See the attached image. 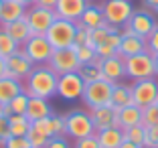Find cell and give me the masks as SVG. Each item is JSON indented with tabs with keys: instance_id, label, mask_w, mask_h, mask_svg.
<instances>
[{
	"instance_id": "6da1fadb",
	"label": "cell",
	"mask_w": 158,
	"mask_h": 148,
	"mask_svg": "<svg viewBox=\"0 0 158 148\" xmlns=\"http://www.w3.org/2000/svg\"><path fill=\"white\" fill-rule=\"evenodd\" d=\"M57 81H59V75L49 63L35 65L33 71L24 79V91L31 97L51 99L53 95H57Z\"/></svg>"
},
{
	"instance_id": "7a4b0ae2",
	"label": "cell",
	"mask_w": 158,
	"mask_h": 148,
	"mask_svg": "<svg viewBox=\"0 0 158 148\" xmlns=\"http://www.w3.org/2000/svg\"><path fill=\"white\" fill-rule=\"evenodd\" d=\"M65 136H69L73 140L95 136V128H93V122L89 118V112H85V110L67 112L65 114Z\"/></svg>"
},
{
	"instance_id": "3957f363",
	"label": "cell",
	"mask_w": 158,
	"mask_h": 148,
	"mask_svg": "<svg viewBox=\"0 0 158 148\" xmlns=\"http://www.w3.org/2000/svg\"><path fill=\"white\" fill-rule=\"evenodd\" d=\"M124 61H126V77H130L132 81L156 77L154 57H152V53H150V51L132 55V57H128V59H124Z\"/></svg>"
},
{
	"instance_id": "277c9868",
	"label": "cell",
	"mask_w": 158,
	"mask_h": 148,
	"mask_svg": "<svg viewBox=\"0 0 158 148\" xmlns=\"http://www.w3.org/2000/svg\"><path fill=\"white\" fill-rule=\"evenodd\" d=\"M75 31H77V24L75 23L65 20V19H57L49 27L45 37H47V41L51 43L53 49H67V47H73Z\"/></svg>"
},
{
	"instance_id": "5b68a950",
	"label": "cell",
	"mask_w": 158,
	"mask_h": 148,
	"mask_svg": "<svg viewBox=\"0 0 158 148\" xmlns=\"http://www.w3.org/2000/svg\"><path fill=\"white\" fill-rule=\"evenodd\" d=\"M102 12L110 27L122 28L124 24H128L130 16L134 14V6L130 0H106L102 4Z\"/></svg>"
},
{
	"instance_id": "8992f818",
	"label": "cell",
	"mask_w": 158,
	"mask_h": 148,
	"mask_svg": "<svg viewBox=\"0 0 158 148\" xmlns=\"http://www.w3.org/2000/svg\"><path fill=\"white\" fill-rule=\"evenodd\" d=\"M116 83H110L106 79H98V81H91V83H85L83 89V104L91 110V108H99V106H110V99H112V89Z\"/></svg>"
},
{
	"instance_id": "52a82bcc",
	"label": "cell",
	"mask_w": 158,
	"mask_h": 148,
	"mask_svg": "<svg viewBox=\"0 0 158 148\" xmlns=\"http://www.w3.org/2000/svg\"><path fill=\"white\" fill-rule=\"evenodd\" d=\"M24 20L31 27V35H47L49 27L57 20V14L53 8H43V6H31L27 8Z\"/></svg>"
},
{
	"instance_id": "ba28073f",
	"label": "cell",
	"mask_w": 158,
	"mask_h": 148,
	"mask_svg": "<svg viewBox=\"0 0 158 148\" xmlns=\"http://www.w3.org/2000/svg\"><path fill=\"white\" fill-rule=\"evenodd\" d=\"M132 87V99H134V106L138 108H148L152 104L158 102V81L154 77L150 79H138L130 85Z\"/></svg>"
},
{
	"instance_id": "9c48e42d",
	"label": "cell",
	"mask_w": 158,
	"mask_h": 148,
	"mask_svg": "<svg viewBox=\"0 0 158 148\" xmlns=\"http://www.w3.org/2000/svg\"><path fill=\"white\" fill-rule=\"evenodd\" d=\"M20 49L27 53V57L33 61L35 65L49 63V59H51L53 51H55V49L51 47V43L47 41L45 35H33V37L28 39V41L24 43Z\"/></svg>"
},
{
	"instance_id": "30bf717a",
	"label": "cell",
	"mask_w": 158,
	"mask_h": 148,
	"mask_svg": "<svg viewBox=\"0 0 158 148\" xmlns=\"http://www.w3.org/2000/svg\"><path fill=\"white\" fill-rule=\"evenodd\" d=\"M49 65L57 71V75H65V73H77L79 69V59L75 53V47H67V49H55L49 59Z\"/></svg>"
},
{
	"instance_id": "8fae6325",
	"label": "cell",
	"mask_w": 158,
	"mask_h": 148,
	"mask_svg": "<svg viewBox=\"0 0 158 148\" xmlns=\"http://www.w3.org/2000/svg\"><path fill=\"white\" fill-rule=\"evenodd\" d=\"M85 89V81L79 77V73H65L59 75V81H57V95L65 102H75L83 95Z\"/></svg>"
},
{
	"instance_id": "7c38bea8",
	"label": "cell",
	"mask_w": 158,
	"mask_h": 148,
	"mask_svg": "<svg viewBox=\"0 0 158 148\" xmlns=\"http://www.w3.org/2000/svg\"><path fill=\"white\" fill-rule=\"evenodd\" d=\"M156 24L158 23H156L154 12H150V10H134V14L130 16L128 24H124V27H128L136 37L146 41V39L150 37V32L156 28Z\"/></svg>"
},
{
	"instance_id": "4fadbf2b",
	"label": "cell",
	"mask_w": 158,
	"mask_h": 148,
	"mask_svg": "<svg viewBox=\"0 0 158 148\" xmlns=\"http://www.w3.org/2000/svg\"><path fill=\"white\" fill-rule=\"evenodd\" d=\"M6 67H8V71H6V77L23 81V79H27V75L33 71L35 63L27 57V53H24L23 49H19L14 55H10L8 59H6Z\"/></svg>"
},
{
	"instance_id": "5bb4252c",
	"label": "cell",
	"mask_w": 158,
	"mask_h": 148,
	"mask_svg": "<svg viewBox=\"0 0 158 148\" xmlns=\"http://www.w3.org/2000/svg\"><path fill=\"white\" fill-rule=\"evenodd\" d=\"M120 32H122V41H120V47H118V55H120L122 59H128V57H132V55L148 51V49H146V41L136 37L128 27H122Z\"/></svg>"
},
{
	"instance_id": "9a60e30c",
	"label": "cell",
	"mask_w": 158,
	"mask_h": 148,
	"mask_svg": "<svg viewBox=\"0 0 158 148\" xmlns=\"http://www.w3.org/2000/svg\"><path fill=\"white\" fill-rule=\"evenodd\" d=\"M99 69H102V79H106L110 83H120L126 77V61L120 55L99 59Z\"/></svg>"
},
{
	"instance_id": "2e32d148",
	"label": "cell",
	"mask_w": 158,
	"mask_h": 148,
	"mask_svg": "<svg viewBox=\"0 0 158 148\" xmlns=\"http://www.w3.org/2000/svg\"><path fill=\"white\" fill-rule=\"evenodd\" d=\"M87 4H89L87 0H57V4L53 10H55L57 19H65V20H71V23H77Z\"/></svg>"
},
{
	"instance_id": "e0dca14e",
	"label": "cell",
	"mask_w": 158,
	"mask_h": 148,
	"mask_svg": "<svg viewBox=\"0 0 158 148\" xmlns=\"http://www.w3.org/2000/svg\"><path fill=\"white\" fill-rule=\"evenodd\" d=\"M89 118H91V122H93V128H95V132L116 126V110H114L112 106L91 108V110H89ZM116 128H118V126H116Z\"/></svg>"
},
{
	"instance_id": "ac0fdd59",
	"label": "cell",
	"mask_w": 158,
	"mask_h": 148,
	"mask_svg": "<svg viewBox=\"0 0 158 148\" xmlns=\"http://www.w3.org/2000/svg\"><path fill=\"white\" fill-rule=\"evenodd\" d=\"M144 122V110L138 106H128V108H122V110L116 112V126L122 130L126 128H132V126H138Z\"/></svg>"
},
{
	"instance_id": "d6986e66",
	"label": "cell",
	"mask_w": 158,
	"mask_h": 148,
	"mask_svg": "<svg viewBox=\"0 0 158 148\" xmlns=\"http://www.w3.org/2000/svg\"><path fill=\"white\" fill-rule=\"evenodd\" d=\"M75 24H77V27H83V28H102V27H106L107 23H106V19H103L102 6L89 2V4L85 6L83 14L79 16V20Z\"/></svg>"
},
{
	"instance_id": "ffe728a7",
	"label": "cell",
	"mask_w": 158,
	"mask_h": 148,
	"mask_svg": "<svg viewBox=\"0 0 158 148\" xmlns=\"http://www.w3.org/2000/svg\"><path fill=\"white\" fill-rule=\"evenodd\" d=\"M24 116L28 118V122L33 124L37 120H43V118L53 116V108L49 104V99H43V97H28V106H27V114Z\"/></svg>"
},
{
	"instance_id": "44dd1931",
	"label": "cell",
	"mask_w": 158,
	"mask_h": 148,
	"mask_svg": "<svg viewBox=\"0 0 158 148\" xmlns=\"http://www.w3.org/2000/svg\"><path fill=\"white\" fill-rule=\"evenodd\" d=\"M24 91L23 81L19 79H10V77H2L0 79V108H6L19 93Z\"/></svg>"
},
{
	"instance_id": "7402d4cb",
	"label": "cell",
	"mask_w": 158,
	"mask_h": 148,
	"mask_svg": "<svg viewBox=\"0 0 158 148\" xmlns=\"http://www.w3.org/2000/svg\"><path fill=\"white\" fill-rule=\"evenodd\" d=\"M27 6H23L16 0H2V10H0V24H8L14 20L24 19Z\"/></svg>"
},
{
	"instance_id": "603a6c76",
	"label": "cell",
	"mask_w": 158,
	"mask_h": 148,
	"mask_svg": "<svg viewBox=\"0 0 158 148\" xmlns=\"http://www.w3.org/2000/svg\"><path fill=\"white\" fill-rule=\"evenodd\" d=\"M95 138H98L102 148H120V144L124 142V130L112 126V128L95 132Z\"/></svg>"
},
{
	"instance_id": "cb8c5ba5",
	"label": "cell",
	"mask_w": 158,
	"mask_h": 148,
	"mask_svg": "<svg viewBox=\"0 0 158 148\" xmlns=\"http://www.w3.org/2000/svg\"><path fill=\"white\" fill-rule=\"evenodd\" d=\"M134 104V99H132V87L126 83H116L112 89V99H110V106L114 108V110H122V108H128Z\"/></svg>"
},
{
	"instance_id": "d4e9b609",
	"label": "cell",
	"mask_w": 158,
	"mask_h": 148,
	"mask_svg": "<svg viewBox=\"0 0 158 148\" xmlns=\"http://www.w3.org/2000/svg\"><path fill=\"white\" fill-rule=\"evenodd\" d=\"M0 28H4V31L8 32V35H10V37H12L16 43H19L20 47H23L24 43L28 41V39L33 37V35H31V27L27 24V20H24V19L14 20V23H8V24H0Z\"/></svg>"
},
{
	"instance_id": "484cf974",
	"label": "cell",
	"mask_w": 158,
	"mask_h": 148,
	"mask_svg": "<svg viewBox=\"0 0 158 148\" xmlns=\"http://www.w3.org/2000/svg\"><path fill=\"white\" fill-rule=\"evenodd\" d=\"M28 97L31 95H28L27 91H23V93H19V95L14 97L6 108H0V110L4 112L6 116H24V114H27V106H28Z\"/></svg>"
},
{
	"instance_id": "4316f807",
	"label": "cell",
	"mask_w": 158,
	"mask_h": 148,
	"mask_svg": "<svg viewBox=\"0 0 158 148\" xmlns=\"http://www.w3.org/2000/svg\"><path fill=\"white\" fill-rule=\"evenodd\" d=\"M79 77L83 79L85 83H91V81H98L102 79V69H99V59L98 61H89V63H81L77 69Z\"/></svg>"
},
{
	"instance_id": "83f0119b",
	"label": "cell",
	"mask_w": 158,
	"mask_h": 148,
	"mask_svg": "<svg viewBox=\"0 0 158 148\" xmlns=\"http://www.w3.org/2000/svg\"><path fill=\"white\" fill-rule=\"evenodd\" d=\"M19 49H20L19 43L14 41L4 28H0V57H2V59H8V57L14 55Z\"/></svg>"
},
{
	"instance_id": "f1b7e54d",
	"label": "cell",
	"mask_w": 158,
	"mask_h": 148,
	"mask_svg": "<svg viewBox=\"0 0 158 148\" xmlns=\"http://www.w3.org/2000/svg\"><path fill=\"white\" fill-rule=\"evenodd\" d=\"M10 120V136H27L31 130V122L27 116H8Z\"/></svg>"
},
{
	"instance_id": "f546056e",
	"label": "cell",
	"mask_w": 158,
	"mask_h": 148,
	"mask_svg": "<svg viewBox=\"0 0 158 148\" xmlns=\"http://www.w3.org/2000/svg\"><path fill=\"white\" fill-rule=\"evenodd\" d=\"M124 140H130V142L138 144V146L144 148L146 142V126L144 124H138V126H132V128H126L124 130Z\"/></svg>"
},
{
	"instance_id": "4dcf8cb0",
	"label": "cell",
	"mask_w": 158,
	"mask_h": 148,
	"mask_svg": "<svg viewBox=\"0 0 158 148\" xmlns=\"http://www.w3.org/2000/svg\"><path fill=\"white\" fill-rule=\"evenodd\" d=\"M27 140H28V144H31V148H45L47 142H49L51 138H49L47 134H43L37 126L31 124V130H28V134H27Z\"/></svg>"
},
{
	"instance_id": "1f68e13d",
	"label": "cell",
	"mask_w": 158,
	"mask_h": 148,
	"mask_svg": "<svg viewBox=\"0 0 158 148\" xmlns=\"http://www.w3.org/2000/svg\"><path fill=\"white\" fill-rule=\"evenodd\" d=\"M75 53H77V59L79 63H89V61H98L99 57L95 55V49L89 45H81V47H75Z\"/></svg>"
},
{
	"instance_id": "d6a6232c",
	"label": "cell",
	"mask_w": 158,
	"mask_h": 148,
	"mask_svg": "<svg viewBox=\"0 0 158 148\" xmlns=\"http://www.w3.org/2000/svg\"><path fill=\"white\" fill-rule=\"evenodd\" d=\"M10 138V120L4 112L0 110V146H4V142Z\"/></svg>"
},
{
	"instance_id": "836d02e7",
	"label": "cell",
	"mask_w": 158,
	"mask_h": 148,
	"mask_svg": "<svg viewBox=\"0 0 158 148\" xmlns=\"http://www.w3.org/2000/svg\"><path fill=\"white\" fill-rule=\"evenodd\" d=\"M144 126H158V104L144 108Z\"/></svg>"
},
{
	"instance_id": "e575fe53",
	"label": "cell",
	"mask_w": 158,
	"mask_h": 148,
	"mask_svg": "<svg viewBox=\"0 0 158 148\" xmlns=\"http://www.w3.org/2000/svg\"><path fill=\"white\" fill-rule=\"evenodd\" d=\"M51 126H53V136H65V116L53 114L51 116Z\"/></svg>"
},
{
	"instance_id": "d590c367",
	"label": "cell",
	"mask_w": 158,
	"mask_h": 148,
	"mask_svg": "<svg viewBox=\"0 0 158 148\" xmlns=\"http://www.w3.org/2000/svg\"><path fill=\"white\" fill-rule=\"evenodd\" d=\"M144 148H158V126H146Z\"/></svg>"
},
{
	"instance_id": "8d00e7d4",
	"label": "cell",
	"mask_w": 158,
	"mask_h": 148,
	"mask_svg": "<svg viewBox=\"0 0 158 148\" xmlns=\"http://www.w3.org/2000/svg\"><path fill=\"white\" fill-rule=\"evenodd\" d=\"M2 148H31V144H28L27 136H10Z\"/></svg>"
},
{
	"instance_id": "74e56055",
	"label": "cell",
	"mask_w": 158,
	"mask_h": 148,
	"mask_svg": "<svg viewBox=\"0 0 158 148\" xmlns=\"http://www.w3.org/2000/svg\"><path fill=\"white\" fill-rule=\"evenodd\" d=\"M146 49H148L152 55H156V53H158V24H156V28L150 32V37L146 39Z\"/></svg>"
},
{
	"instance_id": "f35d334b",
	"label": "cell",
	"mask_w": 158,
	"mask_h": 148,
	"mask_svg": "<svg viewBox=\"0 0 158 148\" xmlns=\"http://www.w3.org/2000/svg\"><path fill=\"white\" fill-rule=\"evenodd\" d=\"M73 148H102L98 142L95 136H89V138H81V140H75V146Z\"/></svg>"
},
{
	"instance_id": "ab89813d",
	"label": "cell",
	"mask_w": 158,
	"mask_h": 148,
	"mask_svg": "<svg viewBox=\"0 0 158 148\" xmlns=\"http://www.w3.org/2000/svg\"><path fill=\"white\" fill-rule=\"evenodd\" d=\"M87 31H89V28L77 27V31H75V41H73V47H81V45H87Z\"/></svg>"
},
{
	"instance_id": "60d3db41",
	"label": "cell",
	"mask_w": 158,
	"mask_h": 148,
	"mask_svg": "<svg viewBox=\"0 0 158 148\" xmlns=\"http://www.w3.org/2000/svg\"><path fill=\"white\" fill-rule=\"evenodd\" d=\"M45 148H71L69 142L65 140V136H53L49 142H47Z\"/></svg>"
},
{
	"instance_id": "b9f144b4",
	"label": "cell",
	"mask_w": 158,
	"mask_h": 148,
	"mask_svg": "<svg viewBox=\"0 0 158 148\" xmlns=\"http://www.w3.org/2000/svg\"><path fill=\"white\" fill-rule=\"evenodd\" d=\"M35 4H37V6H43V8H55L57 0H37Z\"/></svg>"
},
{
	"instance_id": "7bdbcfd3",
	"label": "cell",
	"mask_w": 158,
	"mask_h": 148,
	"mask_svg": "<svg viewBox=\"0 0 158 148\" xmlns=\"http://www.w3.org/2000/svg\"><path fill=\"white\" fill-rule=\"evenodd\" d=\"M144 6L148 10H152L154 14H158V0H144Z\"/></svg>"
},
{
	"instance_id": "ee69618b",
	"label": "cell",
	"mask_w": 158,
	"mask_h": 148,
	"mask_svg": "<svg viewBox=\"0 0 158 148\" xmlns=\"http://www.w3.org/2000/svg\"><path fill=\"white\" fill-rule=\"evenodd\" d=\"M6 71H8V67H6V59H2V57H0V79L6 77Z\"/></svg>"
},
{
	"instance_id": "f6af8a7d",
	"label": "cell",
	"mask_w": 158,
	"mask_h": 148,
	"mask_svg": "<svg viewBox=\"0 0 158 148\" xmlns=\"http://www.w3.org/2000/svg\"><path fill=\"white\" fill-rule=\"evenodd\" d=\"M120 148H142V146H138V144L130 142V140H124V142L120 144Z\"/></svg>"
},
{
	"instance_id": "bcb514c9",
	"label": "cell",
	"mask_w": 158,
	"mask_h": 148,
	"mask_svg": "<svg viewBox=\"0 0 158 148\" xmlns=\"http://www.w3.org/2000/svg\"><path fill=\"white\" fill-rule=\"evenodd\" d=\"M16 2H20L23 6H35V2H37V0H16Z\"/></svg>"
},
{
	"instance_id": "7dc6e473",
	"label": "cell",
	"mask_w": 158,
	"mask_h": 148,
	"mask_svg": "<svg viewBox=\"0 0 158 148\" xmlns=\"http://www.w3.org/2000/svg\"><path fill=\"white\" fill-rule=\"evenodd\" d=\"M152 57H154V69H156V75H158V53L152 55Z\"/></svg>"
},
{
	"instance_id": "c3c4849f",
	"label": "cell",
	"mask_w": 158,
	"mask_h": 148,
	"mask_svg": "<svg viewBox=\"0 0 158 148\" xmlns=\"http://www.w3.org/2000/svg\"><path fill=\"white\" fill-rule=\"evenodd\" d=\"M0 10H2V0H0Z\"/></svg>"
},
{
	"instance_id": "681fc988",
	"label": "cell",
	"mask_w": 158,
	"mask_h": 148,
	"mask_svg": "<svg viewBox=\"0 0 158 148\" xmlns=\"http://www.w3.org/2000/svg\"><path fill=\"white\" fill-rule=\"evenodd\" d=\"M87 2H91V0H87Z\"/></svg>"
},
{
	"instance_id": "f907efd6",
	"label": "cell",
	"mask_w": 158,
	"mask_h": 148,
	"mask_svg": "<svg viewBox=\"0 0 158 148\" xmlns=\"http://www.w3.org/2000/svg\"><path fill=\"white\" fill-rule=\"evenodd\" d=\"M156 104H158V102H156Z\"/></svg>"
}]
</instances>
